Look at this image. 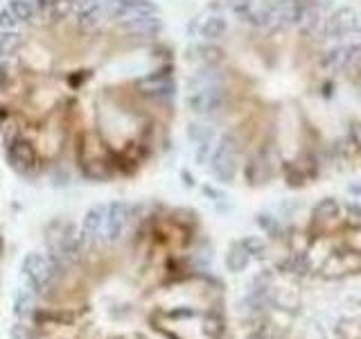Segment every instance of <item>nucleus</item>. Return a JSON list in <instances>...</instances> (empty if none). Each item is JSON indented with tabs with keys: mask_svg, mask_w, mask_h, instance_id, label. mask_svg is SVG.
<instances>
[{
	"mask_svg": "<svg viewBox=\"0 0 361 339\" xmlns=\"http://www.w3.org/2000/svg\"><path fill=\"white\" fill-rule=\"evenodd\" d=\"M178 88L152 0H9L0 11V152L23 179L138 177L169 141Z\"/></svg>",
	"mask_w": 361,
	"mask_h": 339,
	"instance_id": "nucleus-1",
	"label": "nucleus"
},
{
	"mask_svg": "<svg viewBox=\"0 0 361 339\" xmlns=\"http://www.w3.org/2000/svg\"><path fill=\"white\" fill-rule=\"evenodd\" d=\"M192 143L224 181L310 186L361 163V20L330 0H214L190 30Z\"/></svg>",
	"mask_w": 361,
	"mask_h": 339,
	"instance_id": "nucleus-2",
	"label": "nucleus"
},
{
	"mask_svg": "<svg viewBox=\"0 0 361 339\" xmlns=\"http://www.w3.org/2000/svg\"><path fill=\"white\" fill-rule=\"evenodd\" d=\"M20 339H226V299L199 220L109 203L59 226L30 267Z\"/></svg>",
	"mask_w": 361,
	"mask_h": 339,
	"instance_id": "nucleus-3",
	"label": "nucleus"
},
{
	"mask_svg": "<svg viewBox=\"0 0 361 339\" xmlns=\"http://www.w3.org/2000/svg\"><path fill=\"white\" fill-rule=\"evenodd\" d=\"M235 319L237 339H361V210L327 201L271 235Z\"/></svg>",
	"mask_w": 361,
	"mask_h": 339,
	"instance_id": "nucleus-4",
	"label": "nucleus"
},
{
	"mask_svg": "<svg viewBox=\"0 0 361 339\" xmlns=\"http://www.w3.org/2000/svg\"><path fill=\"white\" fill-rule=\"evenodd\" d=\"M3 258H5V235H3V224H0V269H3Z\"/></svg>",
	"mask_w": 361,
	"mask_h": 339,
	"instance_id": "nucleus-5",
	"label": "nucleus"
}]
</instances>
